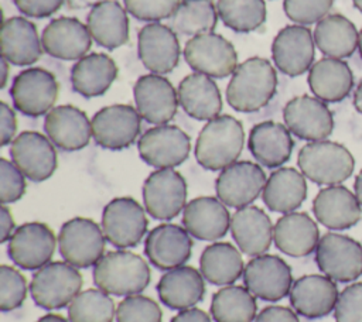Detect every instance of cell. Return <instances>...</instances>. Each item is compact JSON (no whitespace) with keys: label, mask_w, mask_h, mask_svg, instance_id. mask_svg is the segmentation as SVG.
I'll return each instance as SVG.
<instances>
[{"label":"cell","mask_w":362,"mask_h":322,"mask_svg":"<svg viewBox=\"0 0 362 322\" xmlns=\"http://www.w3.org/2000/svg\"><path fill=\"white\" fill-rule=\"evenodd\" d=\"M277 73L266 58L252 56L238 65L226 88L228 105L242 113L257 112L274 96Z\"/></svg>","instance_id":"cell-1"},{"label":"cell","mask_w":362,"mask_h":322,"mask_svg":"<svg viewBox=\"0 0 362 322\" xmlns=\"http://www.w3.org/2000/svg\"><path fill=\"white\" fill-rule=\"evenodd\" d=\"M245 143L242 123L229 114L216 116L202 127L195 143L198 164L209 171H222L236 162Z\"/></svg>","instance_id":"cell-2"},{"label":"cell","mask_w":362,"mask_h":322,"mask_svg":"<svg viewBox=\"0 0 362 322\" xmlns=\"http://www.w3.org/2000/svg\"><path fill=\"white\" fill-rule=\"evenodd\" d=\"M93 282L99 290L112 295H134L147 288L150 268L139 254L115 250L103 254L93 266Z\"/></svg>","instance_id":"cell-3"},{"label":"cell","mask_w":362,"mask_h":322,"mask_svg":"<svg viewBox=\"0 0 362 322\" xmlns=\"http://www.w3.org/2000/svg\"><path fill=\"white\" fill-rule=\"evenodd\" d=\"M297 164L305 178L318 185H339L355 168L351 151L335 141L320 140L307 143L298 153Z\"/></svg>","instance_id":"cell-4"},{"label":"cell","mask_w":362,"mask_h":322,"mask_svg":"<svg viewBox=\"0 0 362 322\" xmlns=\"http://www.w3.org/2000/svg\"><path fill=\"white\" fill-rule=\"evenodd\" d=\"M83 284L79 270L66 261H52L38 268L30 282L34 302L44 309H61L72 302Z\"/></svg>","instance_id":"cell-5"},{"label":"cell","mask_w":362,"mask_h":322,"mask_svg":"<svg viewBox=\"0 0 362 322\" xmlns=\"http://www.w3.org/2000/svg\"><path fill=\"white\" fill-rule=\"evenodd\" d=\"M106 237L100 226L88 217L66 220L58 234V249L64 261L76 268L95 266L105 251Z\"/></svg>","instance_id":"cell-6"},{"label":"cell","mask_w":362,"mask_h":322,"mask_svg":"<svg viewBox=\"0 0 362 322\" xmlns=\"http://www.w3.org/2000/svg\"><path fill=\"white\" fill-rule=\"evenodd\" d=\"M59 83L52 72L31 66L16 75L10 96L14 107L25 116L38 117L48 113L57 102Z\"/></svg>","instance_id":"cell-7"},{"label":"cell","mask_w":362,"mask_h":322,"mask_svg":"<svg viewBox=\"0 0 362 322\" xmlns=\"http://www.w3.org/2000/svg\"><path fill=\"white\" fill-rule=\"evenodd\" d=\"M315 263L334 281H354L362 275V244L349 236L328 232L318 242Z\"/></svg>","instance_id":"cell-8"},{"label":"cell","mask_w":362,"mask_h":322,"mask_svg":"<svg viewBox=\"0 0 362 322\" xmlns=\"http://www.w3.org/2000/svg\"><path fill=\"white\" fill-rule=\"evenodd\" d=\"M184 59L195 72L211 78H226L238 68L235 47L216 32L191 37L184 47Z\"/></svg>","instance_id":"cell-9"},{"label":"cell","mask_w":362,"mask_h":322,"mask_svg":"<svg viewBox=\"0 0 362 322\" xmlns=\"http://www.w3.org/2000/svg\"><path fill=\"white\" fill-rule=\"evenodd\" d=\"M144 210L130 196L112 199L102 212V230L106 240L119 249L137 246L148 226Z\"/></svg>","instance_id":"cell-10"},{"label":"cell","mask_w":362,"mask_h":322,"mask_svg":"<svg viewBox=\"0 0 362 322\" xmlns=\"http://www.w3.org/2000/svg\"><path fill=\"white\" fill-rule=\"evenodd\" d=\"M143 202L147 213L158 220H171L185 208L187 182L174 168L153 171L143 184Z\"/></svg>","instance_id":"cell-11"},{"label":"cell","mask_w":362,"mask_h":322,"mask_svg":"<svg viewBox=\"0 0 362 322\" xmlns=\"http://www.w3.org/2000/svg\"><path fill=\"white\" fill-rule=\"evenodd\" d=\"M141 160L158 168H174L182 164L191 151L189 136L174 124H160L141 134L137 143Z\"/></svg>","instance_id":"cell-12"},{"label":"cell","mask_w":362,"mask_h":322,"mask_svg":"<svg viewBox=\"0 0 362 322\" xmlns=\"http://www.w3.org/2000/svg\"><path fill=\"white\" fill-rule=\"evenodd\" d=\"M92 137L107 150H123L132 145L140 134L141 116L130 105L102 107L92 117Z\"/></svg>","instance_id":"cell-13"},{"label":"cell","mask_w":362,"mask_h":322,"mask_svg":"<svg viewBox=\"0 0 362 322\" xmlns=\"http://www.w3.org/2000/svg\"><path fill=\"white\" fill-rule=\"evenodd\" d=\"M283 119L290 133L305 141L325 140L334 130L332 112L315 96L290 99L283 109Z\"/></svg>","instance_id":"cell-14"},{"label":"cell","mask_w":362,"mask_h":322,"mask_svg":"<svg viewBox=\"0 0 362 322\" xmlns=\"http://www.w3.org/2000/svg\"><path fill=\"white\" fill-rule=\"evenodd\" d=\"M243 282L255 297L274 302L290 294L291 268L279 256L260 254L245 266Z\"/></svg>","instance_id":"cell-15"},{"label":"cell","mask_w":362,"mask_h":322,"mask_svg":"<svg viewBox=\"0 0 362 322\" xmlns=\"http://www.w3.org/2000/svg\"><path fill=\"white\" fill-rule=\"evenodd\" d=\"M11 161L25 178L41 182L48 179L57 169L58 157L54 143L38 131H23L10 147Z\"/></svg>","instance_id":"cell-16"},{"label":"cell","mask_w":362,"mask_h":322,"mask_svg":"<svg viewBox=\"0 0 362 322\" xmlns=\"http://www.w3.org/2000/svg\"><path fill=\"white\" fill-rule=\"evenodd\" d=\"M314 55V35L305 25H286L272 42L273 62L280 72L288 76H298L310 71Z\"/></svg>","instance_id":"cell-17"},{"label":"cell","mask_w":362,"mask_h":322,"mask_svg":"<svg viewBox=\"0 0 362 322\" xmlns=\"http://www.w3.org/2000/svg\"><path fill=\"white\" fill-rule=\"evenodd\" d=\"M266 174L252 161H236L223 168L215 181L216 196L230 208L250 205L263 192Z\"/></svg>","instance_id":"cell-18"},{"label":"cell","mask_w":362,"mask_h":322,"mask_svg":"<svg viewBox=\"0 0 362 322\" xmlns=\"http://www.w3.org/2000/svg\"><path fill=\"white\" fill-rule=\"evenodd\" d=\"M57 239L49 226L28 222L18 226L8 239V257L25 270H38L49 263L55 251Z\"/></svg>","instance_id":"cell-19"},{"label":"cell","mask_w":362,"mask_h":322,"mask_svg":"<svg viewBox=\"0 0 362 322\" xmlns=\"http://www.w3.org/2000/svg\"><path fill=\"white\" fill-rule=\"evenodd\" d=\"M136 109L147 123H168L177 113L178 93L173 83L158 73L141 75L133 86Z\"/></svg>","instance_id":"cell-20"},{"label":"cell","mask_w":362,"mask_h":322,"mask_svg":"<svg viewBox=\"0 0 362 322\" xmlns=\"http://www.w3.org/2000/svg\"><path fill=\"white\" fill-rule=\"evenodd\" d=\"M137 52L148 71L168 73L175 69L181 55L177 32L165 24L148 23L139 31Z\"/></svg>","instance_id":"cell-21"},{"label":"cell","mask_w":362,"mask_h":322,"mask_svg":"<svg viewBox=\"0 0 362 322\" xmlns=\"http://www.w3.org/2000/svg\"><path fill=\"white\" fill-rule=\"evenodd\" d=\"M192 250L191 234L185 227L174 223H161L148 232L144 251L150 263L160 270H173L184 266Z\"/></svg>","instance_id":"cell-22"},{"label":"cell","mask_w":362,"mask_h":322,"mask_svg":"<svg viewBox=\"0 0 362 322\" xmlns=\"http://www.w3.org/2000/svg\"><path fill=\"white\" fill-rule=\"evenodd\" d=\"M338 287L334 280L322 274H307L297 278L290 290L293 309L308 319L327 316L335 309Z\"/></svg>","instance_id":"cell-23"},{"label":"cell","mask_w":362,"mask_h":322,"mask_svg":"<svg viewBox=\"0 0 362 322\" xmlns=\"http://www.w3.org/2000/svg\"><path fill=\"white\" fill-rule=\"evenodd\" d=\"M44 51L52 58L72 61L88 55L92 35L86 24L75 17H58L51 20L41 34Z\"/></svg>","instance_id":"cell-24"},{"label":"cell","mask_w":362,"mask_h":322,"mask_svg":"<svg viewBox=\"0 0 362 322\" xmlns=\"http://www.w3.org/2000/svg\"><path fill=\"white\" fill-rule=\"evenodd\" d=\"M313 213L322 226L345 230L361 220L362 206L356 195L339 184L318 191L313 201Z\"/></svg>","instance_id":"cell-25"},{"label":"cell","mask_w":362,"mask_h":322,"mask_svg":"<svg viewBox=\"0 0 362 322\" xmlns=\"http://www.w3.org/2000/svg\"><path fill=\"white\" fill-rule=\"evenodd\" d=\"M48 138L64 151H76L86 147L92 137V123L86 113L72 105L52 107L44 120Z\"/></svg>","instance_id":"cell-26"},{"label":"cell","mask_w":362,"mask_h":322,"mask_svg":"<svg viewBox=\"0 0 362 322\" xmlns=\"http://www.w3.org/2000/svg\"><path fill=\"white\" fill-rule=\"evenodd\" d=\"M230 213L226 205L215 196H198L189 201L182 212L187 232L199 240L215 242L230 229Z\"/></svg>","instance_id":"cell-27"},{"label":"cell","mask_w":362,"mask_h":322,"mask_svg":"<svg viewBox=\"0 0 362 322\" xmlns=\"http://www.w3.org/2000/svg\"><path fill=\"white\" fill-rule=\"evenodd\" d=\"M0 44L1 58L16 66L33 65L41 58L44 51L35 24L18 16L3 21Z\"/></svg>","instance_id":"cell-28"},{"label":"cell","mask_w":362,"mask_h":322,"mask_svg":"<svg viewBox=\"0 0 362 322\" xmlns=\"http://www.w3.org/2000/svg\"><path fill=\"white\" fill-rule=\"evenodd\" d=\"M230 233L240 251L256 257L264 254L273 240L274 226L269 215L255 205L236 209L230 219Z\"/></svg>","instance_id":"cell-29"},{"label":"cell","mask_w":362,"mask_h":322,"mask_svg":"<svg viewBox=\"0 0 362 322\" xmlns=\"http://www.w3.org/2000/svg\"><path fill=\"white\" fill-rule=\"evenodd\" d=\"M247 147L260 165L277 168L290 160L294 141L287 126L266 120L252 127Z\"/></svg>","instance_id":"cell-30"},{"label":"cell","mask_w":362,"mask_h":322,"mask_svg":"<svg viewBox=\"0 0 362 322\" xmlns=\"http://www.w3.org/2000/svg\"><path fill=\"white\" fill-rule=\"evenodd\" d=\"M320 230L314 219L305 212L284 213L274 225L273 242L276 247L291 257H305L315 251Z\"/></svg>","instance_id":"cell-31"},{"label":"cell","mask_w":362,"mask_h":322,"mask_svg":"<svg viewBox=\"0 0 362 322\" xmlns=\"http://www.w3.org/2000/svg\"><path fill=\"white\" fill-rule=\"evenodd\" d=\"M178 103L195 120H212L222 110V97L215 80L204 73L187 75L177 88Z\"/></svg>","instance_id":"cell-32"},{"label":"cell","mask_w":362,"mask_h":322,"mask_svg":"<svg viewBox=\"0 0 362 322\" xmlns=\"http://www.w3.org/2000/svg\"><path fill=\"white\" fill-rule=\"evenodd\" d=\"M127 10L116 0H100L93 4L86 25L92 40L106 49H115L129 41Z\"/></svg>","instance_id":"cell-33"},{"label":"cell","mask_w":362,"mask_h":322,"mask_svg":"<svg viewBox=\"0 0 362 322\" xmlns=\"http://www.w3.org/2000/svg\"><path fill=\"white\" fill-rule=\"evenodd\" d=\"M204 275L194 267L180 266L168 270L157 284V292L164 305L182 311L198 304L205 294Z\"/></svg>","instance_id":"cell-34"},{"label":"cell","mask_w":362,"mask_h":322,"mask_svg":"<svg viewBox=\"0 0 362 322\" xmlns=\"http://www.w3.org/2000/svg\"><path fill=\"white\" fill-rule=\"evenodd\" d=\"M308 86L320 100L338 103L354 89V73L344 59L325 56L310 68Z\"/></svg>","instance_id":"cell-35"},{"label":"cell","mask_w":362,"mask_h":322,"mask_svg":"<svg viewBox=\"0 0 362 322\" xmlns=\"http://www.w3.org/2000/svg\"><path fill=\"white\" fill-rule=\"evenodd\" d=\"M117 65L112 56L103 52H92L75 62L71 69V83L83 97L103 95L117 78Z\"/></svg>","instance_id":"cell-36"},{"label":"cell","mask_w":362,"mask_h":322,"mask_svg":"<svg viewBox=\"0 0 362 322\" xmlns=\"http://www.w3.org/2000/svg\"><path fill=\"white\" fill-rule=\"evenodd\" d=\"M262 198L264 205L273 212H294L307 198L305 177L291 167L277 168L269 175Z\"/></svg>","instance_id":"cell-37"},{"label":"cell","mask_w":362,"mask_h":322,"mask_svg":"<svg viewBox=\"0 0 362 322\" xmlns=\"http://www.w3.org/2000/svg\"><path fill=\"white\" fill-rule=\"evenodd\" d=\"M313 35L317 48L329 58H348L358 48L359 31L342 14H328L324 17L317 23Z\"/></svg>","instance_id":"cell-38"},{"label":"cell","mask_w":362,"mask_h":322,"mask_svg":"<svg viewBox=\"0 0 362 322\" xmlns=\"http://www.w3.org/2000/svg\"><path fill=\"white\" fill-rule=\"evenodd\" d=\"M245 270L239 250L228 242H215L206 246L199 257V271L215 285L233 284Z\"/></svg>","instance_id":"cell-39"},{"label":"cell","mask_w":362,"mask_h":322,"mask_svg":"<svg viewBox=\"0 0 362 322\" xmlns=\"http://www.w3.org/2000/svg\"><path fill=\"white\" fill-rule=\"evenodd\" d=\"M257 304L255 295L242 285H223L212 295L211 315L215 322H253Z\"/></svg>","instance_id":"cell-40"},{"label":"cell","mask_w":362,"mask_h":322,"mask_svg":"<svg viewBox=\"0 0 362 322\" xmlns=\"http://www.w3.org/2000/svg\"><path fill=\"white\" fill-rule=\"evenodd\" d=\"M218 8L214 0H181L171 17V28L182 35L212 32L218 24Z\"/></svg>","instance_id":"cell-41"},{"label":"cell","mask_w":362,"mask_h":322,"mask_svg":"<svg viewBox=\"0 0 362 322\" xmlns=\"http://www.w3.org/2000/svg\"><path fill=\"white\" fill-rule=\"evenodd\" d=\"M219 18L236 32L257 30L266 20L264 0H218Z\"/></svg>","instance_id":"cell-42"},{"label":"cell","mask_w":362,"mask_h":322,"mask_svg":"<svg viewBox=\"0 0 362 322\" xmlns=\"http://www.w3.org/2000/svg\"><path fill=\"white\" fill-rule=\"evenodd\" d=\"M115 315L113 299L99 288L81 291L68 305L69 322H113Z\"/></svg>","instance_id":"cell-43"},{"label":"cell","mask_w":362,"mask_h":322,"mask_svg":"<svg viewBox=\"0 0 362 322\" xmlns=\"http://www.w3.org/2000/svg\"><path fill=\"white\" fill-rule=\"evenodd\" d=\"M163 312L158 304L144 295H127L116 309L117 322H161Z\"/></svg>","instance_id":"cell-44"},{"label":"cell","mask_w":362,"mask_h":322,"mask_svg":"<svg viewBox=\"0 0 362 322\" xmlns=\"http://www.w3.org/2000/svg\"><path fill=\"white\" fill-rule=\"evenodd\" d=\"M27 295V281L24 275L10 266L0 267V309L14 311L23 305Z\"/></svg>","instance_id":"cell-45"},{"label":"cell","mask_w":362,"mask_h":322,"mask_svg":"<svg viewBox=\"0 0 362 322\" xmlns=\"http://www.w3.org/2000/svg\"><path fill=\"white\" fill-rule=\"evenodd\" d=\"M334 0H284L286 16L300 25H310L328 16Z\"/></svg>","instance_id":"cell-46"},{"label":"cell","mask_w":362,"mask_h":322,"mask_svg":"<svg viewBox=\"0 0 362 322\" xmlns=\"http://www.w3.org/2000/svg\"><path fill=\"white\" fill-rule=\"evenodd\" d=\"M126 10L140 21L158 23L175 13L181 0H123Z\"/></svg>","instance_id":"cell-47"},{"label":"cell","mask_w":362,"mask_h":322,"mask_svg":"<svg viewBox=\"0 0 362 322\" xmlns=\"http://www.w3.org/2000/svg\"><path fill=\"white\" fill-rule=\"evenodd\" d=\"M25 192V175L14 162L0 158V201L3 205L13 203Z\"/></svg>","instance_id":"cell-48"},{"label":"cell","mask_w":362,"mask_h":322,"mask_svg":"<svg viewBox=\"0 0 362 322\" xmlns=\"http://www.w3.org/2000/svg\"><path fill=\"white\" fill-rule=\"evenodd\" d=\"M335 322H362V282L345 287L334 309Z\"/></svg>","instance_id":"cell-49"},{"label":"cell","mask_w":362,"mask_h":322,"mask_svg":"<svg viewBox=\"0 0 362 322\" xmlns=\"http://www.w3.org/2000/svg\"><path fill=\"white\" fill-rule=\"evenodd\" d=\"M16 7L25 16L44 18L61 8L65 0H13Z\"/></svg>","instance_id":"cell-50"},{"label":"cell","mask_w":362,"mask_h":322,"mask_svg":"<svg viewBox=\"0 0 362 322\" xmlns=\"http://www.w3.org/2000/svg\"><path fill=\"white\" fill-rule=\"evenodd\" d=\"M255 322H300L297 312L281 305L263 308L255 318Z\"/></svg>","instance_id":"cell-51"},{"label":"cell","mask_w":362,"mask_h":322,"mask_svg":"<svg viewBox=\"0 0 362 322\" xmlns=\"http://www.w3.org/2000/svg\"><path fill=\"white\" fill-rule=\"evenodd\" d=\"M17 130V119L14 110L6 103H0V143L1 145H7L14 140V134Z\"/></svg>","instance_id":"cell-52"},{"label":"cell","mask_w":362,"mask_h":322,"mask_svg":"<svg viewBox=\"0 0 362 322\" xmlns=\"http://www.w3.org/2000/svg\"><path fill=\"white\" fill-rule=\"evenodd\" d=\"M170 322H211V318L202 309L192 306L180 311Z\"/></svg>","instance_id":"cell-53"},{"label":"cell","mask_w":362,"mask_h":322,"mask_svg":"<svg viewBox=\"0 0 362 322\" xmlns=\"http://www.w3.org/2000/svg\"><path fill=\"white\" fill-rule=\"evenodd\" d=\"M14 233V220L7 206L0 208V242L6 243Z\"/></svg>","instance_id":"cell-54"},{"label":"cell","mask_w":362,"mask_h":322,"mask_svg":"<svg viewBox=\"0 0 362 322\" xmlns=\"http://www.w3.org/2000/svg\"><path fill=\"white\" fill-rule=\"evenodd\" d=\"M354 106L362 114V79L358 83V86L355 89V93H354Z\"/></svg>","instance_id":"cell-55"},{"label":"cell","mask_w":362,"mask_h":322,"mask_svg":"<svg viewBox=\"0 0 362 322\" xmlns=\"http://www.w3.org/2000/svg\"><path fill=\"white\" fill-rule=\"evenodd\" d=\"M8 62L4 59V58H1V61H0V69H1V75H0V88H4L6 86V83H7V80H8Z\"/></svg>","instance_id":"cell-56"},{"label":"cell","mask_w":362,"mask_h":322,"mask_svg":"<svg viewBox=\"0 0 362 322\" xmlns=\"http://www.w3.org/2000/svg\"><path fill=\"white\" fill-rule=\"evenodd\" d=\"M354 193L356 195L361 206H362V169L358 172L355 182H354Z\"/></svg>","instance_id":"cell-57"},{"label":"cell","mask_w":362,"mask_h":322,"mask_svg":"<svg viewBox=\"0 0 362 322\" xmlns=\"http://www.w3.org/2000/svg\"><path fill=\"white\" fill-rule=\"evenodd\" d=\"M37 322H68L64 316L57 315V314H47L44 316H41Z\"/></svg>","instance_id":"cell-58"},{"label":"cell","mask_w":362,"mask_h":322,"mask_svg":"<svg viewBox=\"0 0 362 322\" xmlns=\"http://www.w3.org/2000/svg\"><path fill=\"white\" fill-rule=\"evenodd\" d=\"M358 51H359V55L362 58V28L359 31V41H358Z\"/></svg>","instance_id":"cell-59"},{"label":"cell","mask_w":362,"mask_h":322,"mask_svg":"<svg viewBox=\"0 0 362 322\" xmlns=\"http://www.w3.org/2000/svg\"><path fill=\"white\" fill-rule=\"evenodd\" d=\"M352 3H354V6L362 13V0H352Z\"/></svg>","instance_id":"cell-60"}]
</instances>
